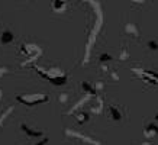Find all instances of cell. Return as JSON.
<instances>
[{
  "label": "cell",
  "mask_w": 158,
  "mask_h": 145,
  "mask_svg": "<svg viewBox=\"0 0 158 145\" xmlns=\"http://www.w3.org/2000/svg\"><path fill=\"white\" fill-rule=\"evenodd\" d=\"M5 72H6V70H5V68H2V67H0V76H3Z\"/></svg>",
  "instance_id": "13"
},
{
  "label": "cell",
  "mask_w": 158,
  "mask_h": 145,
  "mask_svg": "<svg viewBox=\"0 0 158 145\" xmlns=\"http://www.w3.org/2000/svg\"><path fill=\"white\" fill-rule=\"evenodd\" d=\"M135 2H142V0H135Z\"/></svg>",
  "instance_id": "16"
},
{
  "label": "cell",
  "mask_w": 158,
  "mask_h": 145,
  "mask_svg": "<svg viewBox=\"0 0 158 145\" xmlns=\"http://www.w3.org/2000/svg\"><path fill=\"white\" fill-rule=\"evenodd\" d=\"M154 119H155V121L158 122V112H157V113H155V116H154Z\"/></svg>",
  "instance_id": "14"
},
{
  "label": "cell",
  "mask_w": 158,
  "mask_h": 145,
  "mask_svg": "<svg viewBox=\"0 0 158 145\" xmlns=\"http://www.w3.org/2000/svg\"><path fill=\"white\" fill-rule=\"evenodd\" d=\"M20 128H22V130H23L25 134L28 136H32V138H38V136H42V132H39V130H35V129H31L28 125H25V123H22L20 125Z\"/></svg>",
  "instance_id": "5"
},
{
  "label": "cell",
  "mask_w": 158,
  "mask_h": 145,
  "mask_svg": "<svg viewBox=\"0 0 158 145\" xmlns=\"http://www.w3.org/2000/svg\"><path fill=\"white\" fill-rule=\"evenodd\" d=\"M15 39V35L12 31H9V29H5L2 34H0V42L3 44V45H9V44L13 42Z\"/></svg>",
  "instance_id": "2"
},
{
  "label": "cell",
  "mask_w": 158,
  "mask_h": 145,
  "mask_svg": "<svg viewBox=\"0 0 158 145\" xmlns=\"http://www.w3.org/2000/svg\"><path fill=\"white\" fill-rule=\"evenodd\" d=\"M144 134L145 136H148V138H152L158 134V126L155 123H147L144 128Z\"/></svg>",
  "instance_id": "3"
},
{
  "label": "cell",
  "mask_w": 158,
  "mask_h": 145,
  "mask_svg": "<svg viewBox=\"0 0 158 145\" xmlns=\"http://www.w3.org/2000/svg\"><path fill=\"white\" fill-rule=\"evenodd\" d=\"M47 142H48V139H47V138H45V139H42V141H39L38 144H35V145H45V144H47Z\"/></svg>",
  "instance_id": "12"
},
{
  "label": "cell",
  "mask_w": 158,
  "mask_h": 145,
  "mask_svg": "<svg viewBox=\"0 0 158 145\" xmlns=\"http://www.w3.org/2000/svg\"><path fill=\"white\" fill-rule=\"evenodd\" d=\"M107 112H109L110 119H113V121H120L122 119V113L116 106H107Z\"/></svg>",
  "instance_id": "4"
},
{
  "label": "cell",
  "mask_w": 158,
  "mask_h": 145,
  "mask_svg": "<svg viewBox=\"0 0 158 145\" xmlns=\"http://www.w3.org/2000/svg\"><path fill=\"white\" fill-rule=\"evenodd\" d=\"M99 61H100V63H109V61H112V55H110V54H100V57H99Z\"/></svg>",
  "instance_id": "10"
},
{
  "label": "cell",
  "mask_w": 158,
  "mask_h": 145,
  "mask_svg": "<svg viewBox=\"0 0 158 145\" xmlns=\"http://www.w3.org/2000/svg\"><path fill=\"white\" fill-rule=\"evenodd\" d=\"M77 121H78V123H84V122L89 121V113L87 112H78L76 115Z\"/></svg>",
  "instance_id": "7"
},
{
  "label": "cell",
  "mask_w": 158,
  "mask_h": 145,
  "mask_svg": "<svg viewBox=\"0 0 158 145\" xmlns=\"http://www.w3.org/2000/svg\"><path fill=\"white\" fill-rule=\"evenodd\" d=\"M147 47H148V49H151V51H158V41L151 39V41H148Z\"/></svg>",
  "instance_id": "9"
},
{
  "label": "cell",
  "mask_w": 158,
  "mask_h": 145,
  "mask_svg": "<svg viewBox=\"0 0 158 145\" xmlns=\"http://www.w3.org/2000/svg\"><path fill=\"white\" fill-rule=\"evenodd\" d=\"M52 7L55 12H65L67 3H65V0H52Z\"/></svg>",
  "instance_id": "6"
},
{
  "label": "cell",
  "mask_w": 158,
  "mask_h": 145,
  "mask_svg": "<svg viewBox=\"0 0 158 145\" xmlns=\"http://www.w3.org/2000/svg\"><path fill=\"white\" fill-rule=\"evenodd\" d=\"M125 29H126V32H128V34H129V35H134V36H136V35L139 34L138 28H136V26H135L134 23H128Z\"/></svg>",
  "instance_id": "8"
},
{
  "label": "cell",
  "mask_w": 158,
  "mask_h": 145,
  "mask_svg": "<svg viewBox=\"0 0 158 145\" xmlns=\"http://www.w3.org/2000/svg\"><path fill=\"white\" fill-rule=\"evenodd\" d=\"M2 96H3V92H2V90H0V99H2Z\"/></svg>",
  "instance_id": "15"
},
{
  "label": "cell",
  "mask_w": 158,
  "mask_h": 145,
  "mask_svg": "<svg viewBox=\"0 0 158 145\" xmlns=\"http://www.w3.org/2000/svg\"><path fill=\"white\" fill-rule=\"evenodd\" d=\"M67 100H68V96L65 94V93H62V94H60V102H61V103H65Z\"/></svg>",
  "instance_id": "11"
},
{
  "label": "cell",
  "mask_w": 158,
  "mask_h": 145,
  "mask_svg": "<svg viewBox=\"0 0 158 145\" xmlns=\"http://www.w3.org/2000/svg\"><path fill=\"white\" fill-rule=\"evenodd\" d=\"M142 145H151V144H142Z\"/></svg>",
  "instance_id": "17"
},
{
  "label": "cell",
  "mask_w": 158,
  "mask_h": 145,
  "mask_svg": "<svg viewBox=\"0 0 158 145\" xmlns=\"http://www.w3.org/2000/svg\"><path fill=\"white\" fill-rule=\"evenodd\" d=\"M47 100H48V96H44V94H23V96L18 97V102L25 103L28 106H35V105L44 103Z\"/></svg>",
  "instance_id": "1"
}]
</instances>
